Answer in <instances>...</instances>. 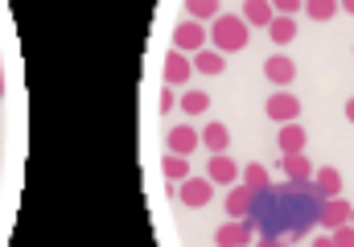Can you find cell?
Here are the masks:
<instances>
[{"label":"cell","instance_id":"obj_2","mask_svg":"<svg viewBox=\"0 0 354 247\" xmlns=\"http://www.w3.org/2000/svg\"><path fill=\"white\" fill-rule=\"evenodd\" d=\"M268 120H276V124H297V116H301V99L292 95V91H272L264 103Z\"/></svg>","mask_w":354,"mask_h":247},{"label":"cell","instance_id":"obj_30","mask_svg":"<svg viewBox=\"0 0 354 247\" xmlns=\"http://www.w3.org/2000/svg\"><path fill=\"white\" fill-rule=\"evenodd\" d=\"M260 247H284L280 239H260Z\"/></svg>","mask_w":354,"mask_h":247},{"label":"cell","instance_id":"obj_13","mask_svg":"<svg viewBox=\"0 0 354 247\" xmlns=\"http://www.w3.org/2000/svg\"><path fill=\"white\" fill-rule=\"evenodd\" d=\"M313 190L322 194V202H326V198H338V194H342V173H338L334 165L313 169Z\"/></svg>","mask_w":354,"mask_h":247},{"label":"cell","instance_id":"obj_29","mask_svg":"<svg viewBox=\"0 0 354 247\" xmlns=\"http://www.w3.org/2000/svg\"><path fill=\"white\" fill-rule=\"evenodd\" d=\"M346 120L354 124V99H346Z\"/></svg>","mask_w":354,"mask_h":247},{"label":"cell","instance_id":"obj_28","mask_svg":"<svg viewBox=\"0 0 354 247\" xmlns=\"http://www.w3.org/2000/svg\"><path fill=\"white\" fill-rule=\"evenodd\" d=\"M338 8H346V12L354 17V0H338Z\"/></svg>","mask_w":354,"mask_h":247},{"label":"cell","instance_id":"obj_24","mask_svg":"<svg viewBox=\"0 0 354 247\" xmlns=\"http://www.w3.org/2000/svg\"><path fill=\"white\" fill-rule=\"evenodd\" d=\"M272 4V12H280V17H297L301 12V0H268Z\"/></svg>","mask_w":354,"mask_h":247},{"label":"cell","instance_id":"obj_11","mask_svg":"<svg viewBox=\"0 0 354 247\" xmlns=\"http://www.w3.org/2000/svg\"><path fill=\"white\" fill-rule=\"evenodd\" d=\"M189 75H194V62L181 50H169L165 54V82L169 86H181V82H189Z\"/></svg>","mask_w":354,"mask_h":247},{"label":"cell","instance_id":"obj_16","mask_svg":"<svg viewBox=\"0 0 354 247\" xmlns=\"http://www.w3.org/2000/svg\"><path fill=\"white\" fill-rule=\"evenodd\" d=\"M239 17H243L248 25H256V29H260V25L268 29L276 12H272V4H268V0H243V12H239Z\"/></svg>","mask_w":354,"mask_h":247},{"label":"cell","instance_id":"obj_15","mask_svg":"<svg viewBox=\"0 0 354 247\" xmlns=\"http://www.w3.org/2000/svg\"><path fill=\"white\" fill-rule=\"evenodd\" d=\"M189 62H194V71H202V75H223V71H227V58H223L214 46H202Z\"/></svg>","mask_w":354,"mask_h":247},{"label":"cell","instance_id":"obj_14","mask_svg":"<svg viewBox=\"0 0 354 247\" xmlns=\"http://www.w3.org/2000/svg\"><path fill=\"white\" fill-rule=\"evenodd\" d=\"M198 145H202V140H198V132H194L189 124H177V128H169V153H174V157H189Z\"/></svg>","mask_w":354,"mask_h":247},{"label":"cell","instance_id":"obj_19","mask_svg":"<svg viewBox=\"0 0 354 247\" xmlns=\"http://www.w3.org/2000/svg\"><path fill=\"white\" fill-rule=\"evenodd\" d=\"M218 12H223L218 0H185V17H194V21H214Z\"/></svg>","mask_w":354,"mask_h":247},{"label":"cell","instance_id":"obj_5","mask_svg":"<svg viewBox=\"0 0 354 247\" xmlns=\"http://www.w3.org/2000/svg\"><path fill=\"white\" fill-rule=\"evenodd\" d=\"M239 173H243V169H239V165L231 161L227 153L210 157V165H206V177H210L214 185H227V190H231V185H239Z\"/></svg>","mask_w":354,"mask_h":247},{"label":"cell","instance_id":"obj_25","mask_svg":"<svg viewBox=\"0 0 354 247\" xmlns=\"http://www.w3.org/2000/svg\"><path fill=\"white\" fill-rule=\"evenodd\" d=\"M330 239H334L338 247H354V227H351V223H342V227H334V235H330Z\"/></svg>","mask_w":354,"mask_h":247},{"label":"cell","instance_id":"obj_17","mask_svg":"<svg viewBox=\"0 0 354 247\" xmlns=\"http://www.w3.org/2000/svg\"><path fill=\"white\" fill-rule=\"evenodd\" d=\"M268 37L276 42V46H288L292 37H297V17H272V25H268Z\"/></svg>","mask_w":354,"mask_h":247},{"label":"cell","instance_id":"obj_20","mask_svg":"<svg viewBox=\"0 0 354 247\" xmlns=\"http://www.w3.org/2000/svg\"><path fill=\"white\" fill-rule=\"evenodd\" d=\"M239 181H243L248 190H256V194H260V190H268V185H272V181H268V169H264V165H260V161L243 165V173H239Z\"/></svg>","mask_w":354,"mask_h":247},{"label":"cell","instance_id":"obj_27","mask_svg":"<svg viewBox=\"0 0 354 247\" xmlns=\"http://www.w3.org/2000/svg\"><path fill=\"white\" fill-rule=\"evenodd\" d=\"M313 247H338V244H334L330 235H317V239H313Z\"/></svg>","mask_w":354,"mask_h":247},{"label":"cell","instance_id":"obj_7","mask_svg":"<svg viewBox=\"0 0 354 247\" xmlns=\"http://www.w3.org/2000/svg\"><path fill=\"white\" fill-rule=\"evenodd\" d=\"M317 223H322L326 231H334V227L351 223V202H342V198H326V202H322V210H317Z\"/></svg>","mask_w":354,"mask_h":247},{"label":"cell","instance_id":"obj_4","mask_svg":"<svg viewBox=\"0 0 354 247\" xmlns=\"http://www.w3.org/2000/svg\"><path fill=\"white\" fill-rule=\"evenodd\" d=\"M177 198H181L185 206H194V210H198V206H206V202L214 198V181H210V177H194V173H189L185 181H177Z\"/></svg>","mask_w":354,"mask_h":247},{"label":"cell","instance_id":"obj_26","mask_svg":"<svg viewBox=\"0 0 354 247\" xmlns=\"http://www.w3.org/2000/svg\"><path fill=\"white\" fill-rule=\"evenodd\" d=\"M174 103H177L174 91H161V116H165V111H174Z\"/></svg>","mask_w":354,"mask_h":247},{"label":"cell","instance_id":"obj_3","mask_svg":"<svg viewBox=\"0 0 354 247\" xmlns=\"http://www.w3.org/2000/svg\"><path fill=\"white\" fill-rule=\"evenodd\" d=\"M206 25H198L194 17H185V21H177L174 29V50H181V54H198L202 46H206Z\"/></svg>","mask_w":354,"mask_h":247},{"label":"cell","instance_id":"obj_31","mask_svg":"<svg viewBox=\"0 0 354 247\" xmlns=\"http://www.w3.org/2000/svg\"><path fill=\"white\" fill-rule=\"evenodd\" d=\"M0 95H4V66H0Z\"/></svg>","mask_w":354,"mask_h":247},{"label":"cell","instance_id":"obj_12","mask_svg":"<svg viewBox=\"0 0 354 247\" xmlns=\"http://www.w3.org/2000/svg\"><path fill=\"white\" fill-rule=\"evenodd\" d=\"M305 128L301 124H280V136H276V145H280V157H292V153H305Z\"/></svg>","mask_w":354,"mask_h":247},{"label":"cell","instance_id":"obj_9","mask_svg":"<svg viewBox=\"0 0 354 247\" xmlns=\"http://www.w3.org/2000/svg\"><path fill=\"white\" fill-rule=\"evenodd\" d=\"M252 202H256V190H248L243 181L227 190V214H231V219H248V214H252Z\"/></svg>","mask_w":354,"mask_h":247},{"label":"cell","instance_id":"obj_6","mask_svg":"<svg viewBox=\"0 0 354 247\" xmlns=\"http://www.w3.org/2000/svg\"><path fill=\"white\" fill-rule=\"evenodd\" d=\"M264 79L272 82V86H292V79H297V62L284 58V54H272V58L264 62Z\"/></svg>","mask_w":354,"mask_h":247},{"label":"cell","instance_id":"obj_1","mask_svg":"<svg viewBox=\"0 0 354 247\" xmlns=\"http://www.w3.org/2000/svg\"><path fill=\"white\" fill-rule=\"evenodd\" d=\"M206 33H210V42H214L218 54H239V50L248 46V37H252V25H248L239 12H218Z\"/></svg>","mask_w":354,"mask_h":247},{"label":"cell","instance_id":"obj_23","mask_svg":"<svg viewBox=\"0 0 354 247\" xmlns=\"http://www.w3.org/2000/svg\"><path fill=\"white\" fill-rule=\"evenodd\" d=\"M165 177H169V181H185V177H189V157H174V153H169V157H165Z\"/></svg>","mask_w":354,"mask_h":247},{"label":"cell","instance_id":"obj_32","mask_svg":"<svg viewBox=\"0 0 354 247\" xmlns=\"http://www.w3.org/2000/svg\"><path fill=\"white\" fill-rule=\"evenodd\" d=\"M351 227H354V206H351Z\"/></svg>","mask_w":354,"mask_h":247},{"label":"cell","instance_id":"obj_8","mask_svg":"<svg viewBox=\"0 0 354 247\" xmlns=\"http://www.w3.org/2000/svg\"><path fill=\"white\" fill-rule=\"evenodd\" d=\"M198 140H202V149H206L210 157H218V153L231 149V132H227V124H206V128L198 132Z\"/></svg>","mask_w":354,"mask_h":247},{"label":"cell","instance_id":"obj_21","mask_svg":"<svg viewBox=\"0 0 354 247\" xmlns=\"http://www.w3.org/2000/svg\"><path fill=\"white\" fill-rule=\"evenodd\" d=\"M177 103H181V111H185V116H202V111L210 107V95H206V91H185Z\"/></svg>","mask_w":354,"mask_h":247},{"label":"cell","instance_id":"obj_10","mask_svg":"<svg viewBox=\"0 0 354 247\" xmlns=\"http://www.w3.org/2000/svg\"><path fill=\"white\" fill-rule=\"evenodd\" d=\"M214 244L218 247H248L252 244V223H223L214 231Z\"/></svg>","mask_w":354,"mask_h":247},{"label":"cell","instance_id":"obj_22","mask_svg":"<svg viewBox=\"0 0 354 247\" xmlns=\"http://www.w3.org/2000/svg\"><path fill=\"white\" fill-rule=\"evenodd\" d=\"M305 12H309L313 21H330V17L338 12V0H305Z\"/></svg>","mask_w":354,"mask_h":247},{"label":"cell","instance_id":"obj_18","mask_svg":"<svg viewBox=\"0 0 354 247\" xmlns=\"http://www.w3.org/2000/svg\"><path fill=\"white\" fill-rule=\"evenodd\" d=\"M284 165V173H288V181H313V165L305 153H292V157H280Z\"/></svg>","mask_w":354,"mask_h":247}]
</instances>
